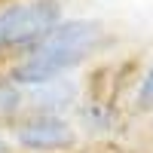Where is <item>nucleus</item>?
I'll list each match as a JSON object with an SVG mask.
<instances>
[{
	"instance_id": "nucleus-6",
	"label": "nucleus",
	"mask_w": 153,
	"mask_h": 153,
	"mask_svg": "<svg viewBox=\"0 0 153 153\" xmlns=\"http://www.w3.org/2000/svg\"><path fill=\"white\" fill-rule=\"evenodd\" d=\"M132 110L141 113V117H150L153 113V58L144 65V71L138 74L135 89H132Z\"/></svg>"
},
{
	"instance_id": "nucleus-3",
	"label": "nucleus",
	"mask_w": 153,
	"mask_h": 153,
	"mask_svg": "<svg viewBox=\"0 0 153 153\" xmlns=\"http://www.w3.org/2000/svg\"><path fill=\"white\" fill-rule=\"evenodd\" d=\"M61 22H65V3H61V0H25V3H16L9 49L31 52Z\"/></svg>"
},
{
	"instance_id": "nucleus-1",
	"label": "nucleus",
	"mask_w": 153,
	"mask_h": 153,
	"mask_svg": "<svg viewBox=\"0 0 153 153\" xmlns=\"http://www.w3.org/2000/svg\"><path fill=\"white\" fill-rule=\"evenodd\" d=\"M107 25L101 19H65L58 28L43 37L31 52H25L9 71V80L19 89H31L83 68L92 55L107 46Z\"/></svg>"
},
{
	"instance_id": "nucleus-9",
	"label": "nucleus",
	"mask_w": 153,
	"mask_h": 153,
	"mask_svg": "<svg viewBox=\"0 0 153 153\" xmlns=\"http://www.w3.org/2000/svg\"><path fill=\"white\" fill-rule=\"evenodd\" d=\"M0 153H9V144H6V138L0 135Z\"/></svg>"
},
{
	"instance_id": "nucleus-8",
	"label": "nucleus",
	"mask_w": 153,
	"mask_h": 153,
	"mask_svg": "<svg viewBox=\"0 0 153 153\" xmlns=\"http://www.w3.org/2000/svg\"><path fill=\"white\" fill-rule=\"evenodd\" d=\"M12 19H16V3L0 9V52L9 49V37H12Z\"/></svg>"
},
{
	"instance_id": "nucleus-2",
	"label": "nucleus",
	"mask_w": 153,
	"mask_h": 153,
	"mask_svg": "<svg viewBox=\"0 0 153 153\" xmlns=\"http://www.w3.org/2000/svg\"><path fill=\"white\" fill-rule=\"evenodd\" d=\"M12 141L31 153H71L80 144V132L68 117L28 113L12 126Z\"/></svg>"
},
{
	"instance_id": "nucleus-4",
	"label": "nucleus",
	"mask_w": 153,
	"mask_h": 153,
	"mask_svg": "<svg viewBox=\"0 0 153 153\" xmlns=\"http://www.w3.org/2000/svg\"><path fill=\"white\" fill-rule=\"evenodd\" d=\"M80 101H83V83L76 80L74 74L25 89V110H28V113H43V117H68L71 110H76Z\"/></svg>"
},
{
	"instance_id": "nucleus-7",
	"label": "nucleus",
	"mask_w": 153,
	"mask_h": 153,
	"mask_svg": "<svg viewBox=\"0 0 153 153\" xmlns=\"http://www.w3.org/2000/svg\"><path fill=\"white\" fill-rule=\"evenodd\" d=\"M25 110V89H19L9 76H0V120H12Z\"/></svg>"
},
{
	"instance_id": "nucleus-5",
	"label": "nucleus",
	"mask_w": 153,
	"mask_h": 153,
	"mask_svg": "<svg viewBox=\"0 0 153 153\" xmlns=\"http://www.w3.org/2000/svg\"><path fill=\"white\" fill-rule=\"evenodd\" d=\"M113 123H117V113L107 101L92 98V101H80L76 104V132H86V135H110L113 132Z\"/></svg>"
}]
</instances>
